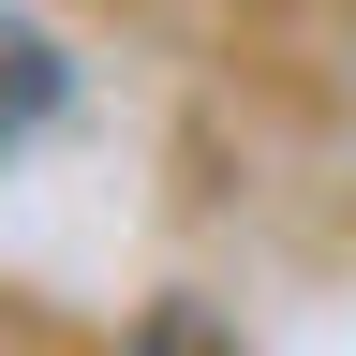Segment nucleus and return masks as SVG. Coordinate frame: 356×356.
<instances>
[{
	"label": "nucleus",
	"mask_w": 356,
	"mask_h": 356,
	"mask_svg": "<svg viewBox=\"0 0 356 356\" xmlns=\"http://www.w3.org/2000/svg\"><path fill=\"white\" fill-rule=\"evenodd\" d=\"M44 104H60V74H44V44H0V134H15V119H44Z\"/></svg>",
	"instance_id": "nucleus-1"
}]
</instances>
